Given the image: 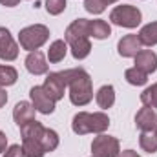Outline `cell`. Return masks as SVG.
<instances>
[{"mask_svg": "<svg viewBox=\"0 0 157 157\" xmlns=\"http://www.w3.org/2000/svg\"><path fill=\"white\" fill-rule=\"evenodd\" d=\"M64 77L70 86V99L75 106H86L93 99V90H91V78L82 70H66Z\"/></svg>", "mask_w": 157, "mask_h": 157, "instance_id": "6da1fadb", "label": "cell"}, {"mask_svg": "<svg viewBox=\"0 0 157 157\" xmlns=\"http://www.w3.org/2000/svg\"><path fill=\"white\" fill-rule=\"evenodd\" d=\"M90 33H88V20L86 18H77L73 20L68 29H66V44H70L71 53L75 59H86L91 51V44H90Z\"/></svg>", "mask_w": 157, "mask_h": 157, "instance_id": "7a4b0ae2", "label": "cell"}, {"mask_svg": "<svg viewBox=\"0 0 157 157\" xmlns=\"http://www.w3.org/2000/svg\"><path fill=\"white\" fill-rule=\"evenodd\" d=\"M110 126V119L106 113L97 112V113H86L80 112L73 117L71 128L77 135H86V133H102L104 130H108Z\"/></svg>", "mask_w": 157, "mask_h": 157, "instance_id": "3957f363", "label": "cell"}, {"mask_svg": "<svg viewBox=\"0 0 157 157\" xmlns=\"http://www.w3.org/2000/svg\"><path fill=\"white\" fill-rule=\"evenodd\" d=\"M49 39V29L42 24H35V26H28L20 31L18 40L20 46L28 51H37L42 44H46V40Z\"/></svg>", "mask_w": 157, "mask_h": 157, "instance_id": "277c9868", "label": "cell"}, {"mask_svg": "<svg viewBox=\"0 0 157 157\" xmlns=\"http://www.w3.org/2000/svg\"><path fill=\"white\" fill-rule=\"evenodd\" d=\"M110 20L121 28H137L141 24V11L133 6H117L110 13Z\"/></svg>", "mask_w": 157, "mask_h": 157, "instance_id": "5b68a950", "label": "cell"}, {"mask_svg": "<svg viewBox=\"0 0 157 157\" xmlns=\"http://www.w3.org/2000/svg\"><path fill=\"white\" fill-rule=\"evenodd\" d=\"M93 157H119V141L110 135H99L91 143Z\"/></svg>", "mask_w": 157, "mask_h": 157, "instance_id": "8992f818", "label": "cell"}, {"mask_svg": "<svg viewBox=\"0 0 157 157\" xmlns=\"http://www.w3.org/2000/svg\"><path fill=\"white\" fill-rule=\"evenodd\" d=\"M68 86V80L64 77V71H59V73H49L46 82H44V90L48 91V95L57 102L64 97V90Z\"/></svg>", "mask_w": 157, "mask_h": 157, "instance_id": "52a82bcc", "label": "cell"}, {"mask_svg": "<svg viewBox=\"0 0 157 157\" xmlns=\"http://www.w3.org/2000/svg\"><path fill=\"white\" fill-rule=\"evenodd\" d=\"M29 95H31V101H33V106H35L37 112L46 113V115H48V113H53V110H55V101L48 95V91H46L42 86L31 88Z\"/></svg>", "mask_w": 157, "mask_h": 157, "instance_id": "ba28073f", "label": "cell"}, {"mask_svg": "<svg viewBox=\"0 0 157 157\" xmlns=\"http://www.w3.org/2000/svg\"><path fill=\"white\" fill-rule=\"evenodd\" d=\"M18 57V46L13 40L11 33L6 28H0V59L2 60H15Z\"/></svg>", "mask_w": 157, "mask_h": 157, "instance_id": "9c48e42d", "label": "cell"}, {"mask_svg": "<svg viewBox=\"0 0 157 157\" xmlns=\"http://www.w3.org/2000/svg\"><path fill=\"white\" fill-rule=\"evenodd\" d=\"M135 68L141 70L143 73L150 75L157 70V55L150 49H141L135 55Z\"/></svg>", "mask_w": 157, "mask_h": 157, "instance_id": "30bf717a", "label": "cell"}, {"mask_svg": "<svg viewBox=\"0 0 157 157\" xmlns=\"http://www.w3.org/2000/svg\"><path fill=\"white\" fill-rule=\"evenodd\" d=\"M135 124H137V128L141 132H154L157 124V115L154 112V108L143 106L135 115Z\"/></svg>", "mask_w": 157, "mask_h": 157, "instance_id": "8fae6325", "label": "cell"}, {"mask_svg": "<svg viewBox=\"0 0 157 157\" xmlns=\"http://www.w3.org/2000/svg\"><path fill=\"white\" fill-rule=\"evenodd\" d=\"M119 55L122 57H135L141 49H143V44L137 35H126L119 40Z\"/></svg>", "mask_w": 157, "mask_h": 157, "instance_id": "7c38bea8", "label": "cell"}, {"mask_svg": "<svg viewBox=\"0 0 157 157\" xmlns=\"http://www.w3.org/2000/svg\"><path fill=\"white\" fill-rule=\"evenodd\" d=\"M35 112H37V110H35L33 104L22 101V102H18V104L15 106V110H13V119H15V122H17L18 126H24L26 122L35 121Z\"/></svg>", "mask_w": 157, "mask_h": 157, "instance_id": "4fadbf2b", "label": "cell"}, {"mask_svg": "<svg viewBox=\"0 0 157 157\" xmlns=\"http://www.w3.org/2000/svg\"><path fill=\"white\" fill-rule=\"evenodd\" d=\"M26 68L33 75H44L48 71V64H46L44 55L40 51H29V55L26 57Z\"/></svg>", "mask_w": 157, "mask_h": 157, "instance_id": "5bb4252c", "label": "cell"}, {"mask_svg": "<svg viewBox=\"0 0 157 157\" xmlns=\"http://www.w3.org/2000/svg\"><path fill=\"white\" fill-rule=\"evenodd\" d=\"M88 33L93 39L102 40V39H108L112 35V28L104 20H88Z\"/></svg>", "mask_w": 157, "mask_h": 157, "instance_id": "9a60e30c", "label": "cell"}, {"mask_svg": "<svg viewBox=\"0 0 157 157\" xmlns=\"http://www.w3.org/2000/svg\"><path fill=\"white\" fill-rule=\"evenodd\" d=\"M113 102H115V90H113V86H110V84L102 86L97 91V104H99V108L108 110V108L113 106Z\"/></svg>", "mask_w": 157, "mask_h": 157, "instance_id": "2e32d148", "label": "cell"}, {"mask_svg": "<svg viewBox=\"0 0 157 157\" xmlns=\"http://www.w3.org/2000/svg\"><path fill=\"white\" fill-rule=\"evenodd\" d=\"M66 51H68L66 40H55V42L49 46V49H48V59H49V62H60V60H64Z\"/></svg>", "mask_w": 157, "mask_h": 157, "instance_id": "e0dca14e", "label": "cell"}, {"mask_svg": "<svg viewBox=\"0 0 157 157\" xmlns=\"http://www.w3.org/2000/svg\"><path fill=\"white\" fill-rule=\"evenodd\" d=\"M139 40L143 46H154L157 44V22H150L146 24L141 31H139Z\"/></svg>", "mask_w": 157, "mask_h": 157, "instance_id": "ac0fdd59", "label": "cell"}, {"mask_svg": "<svg viewBox=\"0 0 157 157\" xmlns=\"http://www.w3.org/2000/svg\"><path fill=\"white\" fill-rule=\"evenodd\" d=\"M20 132H22V139H40L44 133V126L39 121H29L24 126H20Z\"/></svg>", "mask_w": 157, "mask_h": 157, "instance_id": "d6986e66", "label": "cell"}, {"mask_svg": "<svg viewBox=\"0 0 157 157\" xmlns=\"http://www.w3.org/2000/svg\"><path fill=\"white\" fill-rule=\"evenodd\" d=\"M22 150L26 157H42L46 152L40 144V139H22Z\"/></svg>", "mask_w": 157, "mask_h": 157, "instance_id": "ffe728a7", "label": "cell"}, {"mask_svg": "<svg viewBox=\"0 0 157 157\" xmlns=\"http://www.w3.org/2000/svg\"><path fill=\"white\" fill-rule=\"evenodd\" d=\"M40 144H42L44 152H53L59 146V135H57V132H53L49 128H44V133L40 137Z\"/></svg>", "mask_w": 157, "mask_h": 157, "instance_id": "44dd1931", "label": "cell"}, {"mask_svg": "<svg viewBox=\"0 0 157 157\" xmlns=\"http://www.w3.org/2000/svg\"><path fill=\"white\" fill-rule=\"evenodd\" d=\"M139 144L144 152L148 154H155L157 152V137L154 132H143L139 137Z\"/></svg>", "mask_w": 157, "mask_h": 157, "instance_id": "7402d4cb", "label": "cell"}, {"mask_svg": "<svg viewBox=\"0 0 157 157\" xmlns=\"http://www.w3.org/2000/svg\"><path fill=\"white\" fill-rule=\"evenodd\" d=\"M17 78H18V73H17L15 68H11V66H0V86L2 88L15 84Z\"/></svg>", "mask_w": 157, "mask_h": 157, "instance_id": "603a6c76", "label": "cell"}, {"mask_svg": "<svg viewBox=\"0 0 157 157\" xmlns=\"http://www.w3.org/2000/svg\"><path fill=\"white\" fill-rule=\"evenodd\" d=\"M124 77H126V80H128L130 84H133V86H143V84H146V80H148V75L143 73V71L137 70V68H130V70H126Z\"/></svg>", "mask_w": 157, "mask_h": 157, "instance_id": "cb8c5ba5", "label": "cell"}, {"mask_svg": "<svg viewBox=\"0 0 157 157\" xmlns=\"http://www.w3.org/2000/svg\"><path fill=\"white\" fill-rule=\"evenodd\" d=\"M141 102L148 108H155L157 110V84L146 88L143 93H141Z\"/></svg>", "mask_w": 157, "mask_h": 157, "instance_id": "d4e9b609", "label": "cell"}, {"mask_svg": "<svg viewBox=\"0 0 157 157\" xmlns=\"http://www.w3.org/2000/svg\"><path fill=\"white\" fill-rule=\"evenodd\" d=\"M84 7H86V11H90V13L99 15V13H102V11L106 9V2H104V0H86V2H84Z\"/></svg>", "mask_w": 157, "mask_h": 157, "instance_id": "484cf974", "label": "cell"}, {"mask_svg": "<svg viewBox=\"0 0 157 157\" xmlns=\"http://www.w3.org/2000/svg\"><path fill=\"white\" fill-rule=\"evenodd\" d=\"M66 7V0H46V9L49 15H60Z\"/></svg>", "mask_w": 157, "mask_h": 157, "instance_id": "4316f807", "label": "cell"}, {"mask_svg": "<svg viewBox=\"0 0 157 157\" xmlns=\"http://www.w3.org/2000/svg\"><path fill=\"white\" fill-rule=\"evenodd\" d=\"M4 157H26V155H24V150H22V146H18V144H13V146H9V148L6 150Z\"/></svg>", "mask_w": 157, "mask_h": 157, "instance_id": "83f0119b", "label": "cell"}, {"mask_svg": "<svg viewBox=\"0 0 157 157\" xmlns=\"http://www.w3.org/2000/svg\"><path fill=\"white\" fill-rule=\"evenodd\" d=\"M6 146H7V137L4 132H0V152H6Z\"/></svg>", "mask_w": 157, "mask_h": 157, "instance_id": "f1b7e54d", "label": "cell"}, {"mask_svg": "<svg viewBox=\"0 0 157 157\" xmlns=\"http://www.w3.org/2000/svg\"><path fill=\"white\" fill-rule=\"evenodd\" d=\"M6 102H7V93H6V90L0 86V108H2Z\"/></svg>", "mask_w": 157, "mask_h": 157, "instance_id": "f546056e", "label": "cell"}, {"mask_svg": "<svg viewBox=\"0 0 157 157\" xmlns=\"http://www.w3.org/2000/svg\"><path fill=\"white\" fill-rule=\"evenodd\" d=\"M119 157H141L137 152H133V150H124L122 154H119Z\"/></svg>", "mask_w": 157, "mask_h": 157, "instance_id": "4dcf8cb0", "label": "cell"}, {"mask_svg": "<svg viewBox=\"0 0 157 157\" xmlns=\"http://www.w3.org/2000/svg\"><path fill=\"white\" fill-rule=\"evenodd\" d=\"M20 0H0V4L2 6H6V7H13V6H17Z\"/></svg>", "mask_w": 157, "mask_h": 157, "instance_id": "1f68e13d", "label": "cell"}, {"mask_svg": "<svg viewBox=\"0 0 157 157\" xmlns=\"http://www.w3.org/2000/svg\"><path fill=\"white\" fill-rule=\"evenodd\" d=\"M106 2V6H110V4H113V2H117V0H104Z\"/></svg>", "mask_w": 157, "mask_h": 157, "instance_id": "d6a6232c", "label": "cell"}, {"mask_svg": "<svg viewBox=\"0 0 157 157\" xmlns=\"http://www.w3.org/2000/svg\"><path fill=\"white\" fill-rule=\"evenodd\" d=\"M155 137H157V124H155Z\"/></svg>", "mask_w": 157, "mask_h": 157, "instance_id": "836d02e7", "label": "cell"}]
</instances>
